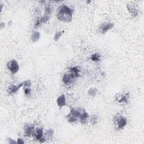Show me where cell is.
<instances>
[{"mask_svg": "<svg viewBox=\"0 0 144 144\" xmlns=\"http://www.w3.org/2000/svg\"><path fill=\"white\" fill-rule=\"evenodd\" d=\"M24 87H30L31 86V82L29 80L25 81L24 82Z\"/></svg>", "mask_w": 144, "mask_h": 144, "instance_id": "603a6c76", "label": "cell"}, {"mask_svg": "<svg viewBox=\"0 0 144 144\" xmlns=\"http://www.w3.org/2000/svg\"><path fill=\"white\" fill-rule=\"evenodd\" d=\"M96 93H97V91L96 90V89H95L94 88H90L88 91V95H89L91 96H95V95H96Z\"/></svg>", "mask_w": 144, "mask_h": 144, "instance_id": "ffe728a7", "label": "cell"}, {"mask_svg": "<svg viewBox=\"0 0 144 144\" xmlns=\"http://www.w3.org/2000/svg\"><path fill=\"white\" fill-rule=\"evenodd\" d=\"M88 117H89V116H88V114L86 112V111H85L79 116V120H80L81 123L83 124V125H85V124L87 123Z\"/></svg>", "mask_w": 144, "mask_h": 144, "instance_id": "7c38bea8", "label": "cell"}, {"mask_svg": "<svg viewBox=\"0 0 144 144\" xmlns=\"http://www.w3.org/2000/svg\"><path fill=\"white\" fill-rule=\"evenodd\" d=\"M7 140L8 141V143H9L10 144H14V143H17V142L16 141H15L14 140H12L11 139H10V138H8Z\"/></svg>", "mask_w": 144, "mask_h": 144, "instance_id": "d4e9b609", "label": "cell"}, {"mask_svg": "<svg viewBox=\"0 0 144 144\" xmlns=\"http://www.w3.org/2000/svg\"><path fill=\"white\" fill-rule=\"evenodd\" d=\"M98 121V117L96 114H93L90 118V121L93 125H95Z\"/></svg>", "mask_w": 144, "mask_h": 144, "instance_id": "e0dca14e", "label": "cell"}, {"mask_svg": "<svg viewBox=\"0 0 144 144\" xmlns=\"http://www.w3.org/2000/svg\"><path fill=\"white\" fill-rule=\"evenodd\" d=\"M24 86V82H21V83H20L19 85L17 86L11 85L8 86V87L7 88V92L10 95L14 94L20 89V88L22 86Z\"/></svg>", "mask_w": 144, "mask_h": 144, "instance_id": "ba28073f", "label": "cell"}, {"mask_svg": "<svg viewBox=\"0 0 144 144\" xmlns=\"http://www.w3.org/2000/svg\"><path fill=\"white\" fill-rule=\"evenodd\" d=\"M51 8L50 6L49 5H46L45 7V12L46 14L50 15L51 13Z\"/></svg>", "mask_w": 144, "mask_h": 144, "instance_id": "7402d4cb", "label": "cell"}, {"mask_svg": "<svg viewBox=\"0 0 144 144\" xmlns=\"http://www.w3.org/2000/svg\"><path fill=\"white\" fill-rule=\"evenodd\" d=\"M70 72L72 73L76 77H79L80 76V69H79V68L78 67H76V66H75V67H72L70 68Z\"/></svg>", "mask_w": 144, "mask_h": 144, "instance_id": "5bb4252c", "label": "cell"}, {"mask_svg": "<svg viewBox=\"0 0 144 144\" xmlns=\"http://www.w3.org/2000/svg\"><path fill=\"white\" fill-rule=\"evenodd\" d=\"M63 34V32L62 31H59V32H57L54 35V40L55 41H57L60 38L61 36Z\"/></svg>", "mask_w": 144, "mask_h": 144, "instance_id": "d6986e66", "label": "cell"}, {"mask_svg": "<svg viewBox=\"0 0 144 144\" xmlns=\"http://www.w3.org/2000/svg\"><path fill=\"white\" fill-rule=\"evenodd\" d=\"M35 128L32 125H27L24 128V136L30 137L34 136Z\"/></svg>", "mask_w": 144, "mask_h": 144, "instance_id": "8992f818", "label": "cell"}, {"mask_svg": "<svg viewBox=\"0 0 144 144\" xmlns=\"http://www.w3.org/2000/svg\"><path fill=\"white\" fill-rule=\"evenodd\" d=\"M7 67L12 74H15L19 70V65L17 61L13 59L8 61L7 64Z\"/></svg>", "mask_w": 144, "mask_h": 144, "instance_id": "3957f363", "label": "cell"}, {"mask_svg": "<svg viewBox=\"0 0 144 144\" xmlns=\"http://www.w3.org/2000/svg\"><path fill=\"white\" fill-rule=\"evenodd\" d=\"M57 104L60 108H61L63 106L66 105V98L64 95H61V96L57 97Z\"/></svg>", "mask_w": 144, "mask_h": 144, "instance_id": "30bf717a", "label": "cell"}, {"mask_svg": "<svg viewBox=\"0 0 144 144\" xmlns=\"http://www.w3.org/2000/svg\"><path fill=\"white\" fill-rule=\"evenodd\" d=\"M17 144H23L24 143V141H23V139H17Z\"/></svg>", "mask_w": 144, "mask_h": 144, "instance_id": "484cf974", "label": "cell"}, {"mask_svg": "<svg viewBox=\"0 0 144 144\" xmlns=\"http://www.w3.org/2000/svg\"><path fill=\"white\" fill-rule=\"evenodd\" d=\"M54 135V131L52 129H49L46 131V136H47L48 137H51L53 136Z\"/></svg>", "mask_w": 144, "mask_h": 144, "instance_id": "44dd1931", "label": "cell"}, {"mask_svg": "<svg viewBox=\"0 0 144 144\" xmlns=\"http://www.w3.org/2000/svg\"><path fill=\"white\" fill-rule=\"evenodd\" d=\"M73 10L66 5H63L58 8L57 17L60 20L64 22L72 21L73 17Z\"/></svg>", "mask_w": 144, "mask_h": 144, "instance_id": "6da1fadb", "label": "cell"}, {"mask_svg": "<svg viewBox=\"0 0 144 144\" xmlns=\"http://www.w3.org/2000/svg\"><path fill=\"white\" fill-rule=\"evenodd\" d=\"M100 55L98 53H95L91 56V59L94 61H99L100 59Z\"/></svg>", "mask_w": 144, "mask_h": 144, "instance_id": "2e32d148", "label": "cell"}, {"mask_svg": "<svg viewBox=\"0 0 144 144\" xmlns=\"http://www.w3.org/2000/svg\"><path fill=\"white\" fill-rule=\"evenodd\" d=\"M39 38H40V33L38 32H35L34 33H33L31 39H32V42H35L39 40Z\"/></svg>", "mask_w": 144, "mask_h": 144, "instance_id": "9a60e30c", "label": "cell"}, {"mask_svg": "<svg viewBox=\"0 0 144 144\" xmlns=\"http://www.w3.org/2000/svg\"><path fill=\"white\" fill-rule=\"evenodd\" d=\"M127 9L128 10V11L131 14L132 16L134 17H136L139 14V11L137 9V7H136L134 4L132 3H129L127 5Z\"/></svg>", "mask_w": 144, "mask_h": 144, "instance_id": "52a82bcc", "label": "cell"}, {"mask_svg": "<svg viewBox=\"0 0 144 144\" xmlns=\"http://www.w3.org/2000/svg\"><path fill=\"white\" fill-rule=\"evenodd\" d=\"M50 19V15L45 14L43 17H41V21L42 23H46V22H47L48 20H49Z\"/></svg>", "mask_w": 144, "mask_h": 144, "instance_id": "ac0fdd59", "label": "cell"}, {"mask_svg": "<svg viewBox=\"0 0 144 144\" xmlns=\"http://www.w3.org/2000/svg\"><path fill=\"white\" fill-rule=\"evenodd\" d=\"M66 118H67L68 122L71 123H74L75 122H76L77 120H78V118L75 116H74L73 114L70 113L69 114H68L67 115Z\"/></svg>", "mask_w": 144, "mask_h": 144, "instance_id": "4fadbf2b", "label": "cell"}, {"mask_svg": "<svg viewBox=\"0 0 144 144\" xmlns=\"http://www.w3.org/2000/svg\"><path fill=\"white\" fill-rule=\"evenodd\" d=\"M34 136L37 140H39L43 137V129L41 127H37L35 128Z\"/></svg>", "mask_w": 144, "mask_h": 144, "instance_id": "9c48e42d", "label": "cell"}, {"mask_svg": "<svg viewBox=\"0 0 144 144\" xmlns=\"http://www.w3.org/2000/svg\"><path fill=\"white\" fill-rule=\"evenodd\" d=\"M129 97H130L129 94H126L125 95H122L121 96L118 98L117 101H118V103L119 104H127L128 103Z\"/></svg>", "mask_w": 144, "mask_h": 144, "instance_id": "8fae6325", "label": "cell"}, {"mask_svg": "<svg viewBox=\"0 0 144 144\" xmlns=\"http://www.w3.org/2000/svg\"><path fill=\"white\" fill-rule=\"evenodd\" d=\"M24 93H25V94L26 95H29L31 92V90L30 89L29 87H24Z\"/></svg>", "mask_w": 144, "mask_h": 144, "instance_id": "cb8c5ba5", "label": "cell"}, {"mask_svg": "<svg viewBox=\"0 0 144 144\" xmlns=\"http://www.w3.org/2000/svg\"><path fill=\"white\" fill-rule=\"evenodd\" d=\"M115 126L118 130H122L127 125V119L120 114H117L114 118Z\"/></svg>", "mask_w": 144, "mask_h": 144, "instance_id": "7a4b0ae2", "label": "cell"}, {"mask_svg": "<svg viewBox=\"0 0 144 144\" xmlns=\"http://www.w3.org/2000/svg\"><path fill=\"white\" fill-rule=\"evenodd\" d=\"M76 77L71 72L66 73L63 77V82L66 85H70L74 82Z\"/></svg>", "mask_w": 144, "mask_h": 144, "instance_id": "277c9868", "label": "cell"}, {"mask_svg": "<svg viewBox=\"0 0 144 144\" xmlns=\"http://www.w3.org/2000/svg\"><path fill=\"white\" fill-rule=\"evenodd\" d=\"M114 24L112 23H103L100 26V30L101 33L103 34H105V33L114 27Z\"/></svg>", "mask_w": 144, "mask_h": 144, "instance_id": "5b68a950", "label": "cell"}]
</instances>
